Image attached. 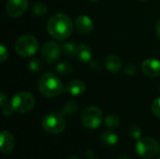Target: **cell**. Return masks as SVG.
<instances>
[{"label":"cell","instance_id":"52a82bcc","mask_svg":"<svg viewBox=\"0 0 160 159\" xmlns=\"http://www.w3.org/2000/svg\"><path fill=\"white\" fill-rule=\"evenodd\" d=\"M82 124L89 129H96L100 127L103 121V114L99 108L89 106L85 108L81 116Z\"/></svg>","mask_w":160,"mask_h":159},{"label":"cell","instance_id":"1f68e13d","mask_svg":"<svg viewBox=\"0 0 160 159\" xmlns=\"http://www.w3.org/2000/svg\"><path fill=\"white\" fill-rule=\"evenodd\" d=\"M139 1H142V2H145V1H147V0H139Z\"/></svg>","mask_w":160,"mask_h":159},{"label":"cell","instance_id":"ba28073f","mask_svg":"<svg viewBox=\"0 0 160 159\" xmlns=\"http://www.w3.org/2000/svg\"><path fill=\"white\" fill-rule=\"evenodd\" d=\"M62 48L54 42V41H48L46 42L42 49H41V58L44 62L48 64H52L58 60L61 54Z\"/></svg>","mask_w":160,"mask_h":159},{"label":"cell","instance_id":"3957f363","mask_svg":"<svg viewBox=\"0 0 160 159\" xmlns=\"http://www.w3.org/2000/svg\"><path fill=\"white\" fill-rule=\"evenodd\" d=\"M38 50V41L32 35H23L15 42L16 52L22 57H30L37 53Z\"/></svg>","mask_w":160,"mask_h":159},{"label":"cell","instance_id":"2e32d148","mask_svg":"<svg viewBox=\"0 0 160 159\" xmlns=\"http://www.w3.org/2000/svg\"><path fill=\"white\" fill-rule=\"evenodd\" d=\"M100 141L103 145L112 147L118 142V136L112 131H105L101 134Z\"/></svg>","mask_w":160,"mask_h":159},{"label":"cell","instance_id":"277c9868","mask_svg":"<svg viewBox=\"0 0 160 159\" xmlns=\"http://www.w3.org/2000/svg\"><path fill=\"white\" fill-rule=\"evenodd\" d=\"M42 127L49 134L58 135L65 130L66 120L61 113L51 112L43 117Z\"/></svg>","mask_w":160,"mask_h":159},{"label":"cell","instance_id":"603a6c76","mask_svg":"<svg viewBox=\"0 0 160 159\" xmlns=\"http://www.w3.org/2000/svg\"><path fill=\"white\" fill-rule=\"evenodd\" d=\"M28 67L32 72H39L41 70V63L38 59H32L28 63Z\"/></svg>","mask_w":160,"mask_h":159},{"label":"cell","instance_id":"9c48e42d","mask_svg":"<svg viewBox=\"0 0 160 159\" xmlns=\"http://www.w3.org/2000/svg\"><path fill=\"white\" fill-rule=\"evenodd\" d=\"M27 7H28L27 0H8L6 4L7 13L12 18H17L22 16L27 10Z\"/></svg>","mask_w":160,"mask_h":159},{"label":"cell","instance_id":"7c38bea8","mask_svg":"<svg viewBox=\"0 0 160 159\" xmlns=\"http://www.w3.org/2000/svg\"><path fill=\"white\" fill-rule=\"evenodd\" d=\"M15 146V139L13 135L6 130L1 132L0 136V150L3 154H8L13 150Z\"/></svg>","mask_w":160,"mask_h":159},{"label":"cell","instance_id":"6da1fadb","mask_svg":"<svg viewBox=\"0 0 160 159\" xmlns=\"http://www.w3.org/2000/svg\"><path fill=\"white\" fill-rule=\"evenodd\" d=\"M47 30L52 37L58 40H64L71 35L73 22L69 16L64 13H56L49 19Z\"/></svg>","mask_w":160,"mask_h":159},{"label":"cell","instance_id":"8992f818","mask_svg":"<svg viewBox=\"0 0 160 159\" xmlns=\"http://www.w3.org/2000/svg\"><path fill=\"white\" fill-rule=\"evenodd\" d=\"M14 112L24 114L31 112L36 104L35 97L29 92H20L15 95L11 100Z\"/></svg>","mask_w":160,"mask_h":159},{"label":"cell","instance_id":"44dd1931","mask_svg":"<svg viewBox=\"0 0 160 159\" xmlns=\"http://www.w3.org/2000/svg\"><path fill=\"white\" fill-rule=\"evenodd\" d=\"M32 10H33L35 15L43 16L44 14H46L48 12V7H47L46 4H44L42 2H37V3H35L33 5Z\"/></svg>","mask_w":160,"mask_h":159},{"label":"cell","instance_id":"83f0119b","mask_svg":"<svg viewBox=\"0 0 160 159\" xmlns=\"http://www.w3.org/2000/svg\"><path fill=\"white\" fill-rule=\"evenodd\" d=\"M156 31H157V35H158V38L160 39V19L158 20V22H157V25H156Z\"/></svg>","mask_w":160,"mask_h":159},{"label":"cell","instance_id":"f546056e","mask_svg":"<svg viewBox=\"0 0 160 159\" xmlns=\"http://www.w3.org/2000/svg\"><path fill=\"white\" fill-rule=\"evenodd\" d=\"M88 1H90V2H96V1H98V0H88Z\"/></svg>","mask_w":160,"mask_h":159},{"label":"cell","instance_id":"5b68a950","mask_svg":"<svg viewBox=\"0 0 160 159\" xmlns=\"http://www.w3.org/2000/svg\"><path fill=\"white\" fill-rule=\"evenodd\" d=\"M137 154L145 159H151L158 156L160 148L158 142L150 137H142L136 143Z\"/></svg>","mask_w":160,"mask_h":159},{"label":"cell","instance_id":"f1b7e54d","mask_svg":"<svg viewBox=\"0 0 160 159\" xmlns=\"http://www.w3.org/2000/svg\"><path fill=\"white\" fill-rule=\"evenodd\" d=\"M68 159H80V158H79L77 156H70V157H69Z\"/></svg>","mask_w":160,"mask_h":159},{"label":"cell","instance_id":"7402d4cb","mask_svg":"<svg viewBox=\"0 0 160 159\" xmlns=\"http://www.w3.org/2000/svg\"><path fill=\"white\" fill-rule=\"evenodd\" d=\"M120 118L115 114H110L105 118V125L108 128H116L120 125Z\"/></svg>","mask_w":160,"mask_h":159},{"label":"cell","instance_id":"5bb4252c","mask_svg":"<svg viewBox=\"0 0 160 159\" xmlns=\"http://www.w3.org/2000/svg\"><path fill=\"white\" fill-rule=\"evenodd\" d=\"M86 90L85 83L81 80L71 81L66 87V91L71 96H80Z\"/></svg>","mask_w":160,"mask_h":159},{"label":"cell","instance_id":"ac0fdd59","mask_svg":"<svg viewBox=\"0 0 160 159\" xmlns=\"http://www.w3.org/2000/svg\"><path fill=\"white\" fill-rule=\"evenodd\" d=\"M78 103L74 100H69L68 102H66V104L63 106V108L61 109L60 113L63 116H71L74 113H76V112L78 111Z\"/></svg>","mask_w":160,"mask_h":159},{"label":"cell","instance_id":"30bf717a","mask_svg":"<svg viewBox=\"0 0 160 159\" xmlns=\"http://www.w3.org/2000/svg\"><path fill=\"white\" fill-rule=\"evenodd\" d=\"M142 70L147 77H158L160 76V61L155 58H149L142 62Z\"/></svg>","mask_w":160,"mask_h":159},{"label":"cell","instance_id":"4316f807","mask_svg":"<svg viewBox=\"0 0 160 159\" xmlns=\"http://www.w3.org/2000/svg\"><path fill=\"white\" fill-rule=\"evenodd\" d=\"M8 56V52L7 48L4 45H0V60L1 62H5Z\"/></svg>","mask_w":160,"mask_h":159},{"label":"cell","instance_id":"484cf974","mask_svg":"<svg viewBox=\"0 0 160 159\" xmlns=\"http://www.w3.org/2000/svg\"><path fill=\"white\" fill-rule=\"evenodd\" d=\"M124 71H125L126 74H128L129 76H133V75H135L137 73V67H136V65L129 63L125 67Z\"/></svg>","mask_w":160,"mask_h":159},{"label":"cell","instance_id":"4fadbf2b","mask_svg":"<svg viewBox=\"0 0 160 159\" xmlns=\"http://www.w3.org/2000/svg\"><path fill=\"white\" fill-rule=\"evenodd\" d=\"M76 58L82 63L90 62L92 59V51L86 44H79L76 48L75 52Z\"/></svg>","mask_w":160,"mask_h":159},{"label":"cell","instance_id":"d6a6232c","mask_svg":"<svg viewBox=\"0 0 160 159\" xmlns=\"http://www.w3.org/2000/svg\"><path fill=\"white\" fill-rule=\"evenodd\" d=\"M158 159H160V156H159V157H158Z\"/></svg>","mask_w":160,"mask_h":159},{"label":"cell","instance_id":"d4e9b609","mask_svg":"<svg viewBox=\"0 0 160 159\" xmlns=\"http://www.w3.org/2000/svg\"><path fill=\"white\" fill-rule=\"evenodd\" d=\"M152 111H153V113L155 114V116L160 118V97L156 98L155 101L153 102Z\"/></svg>","mask_w":160,"mask_h":159},{"label":"cell","instance_id":"d6986e66","mask_svg":"<svg viewBox=\"0 0 160 159\" xmlns=\"http://www.w3.org/2000/svg\"><path fill=\"white\" fill-rule=\"evenodd\" d=\"M56 71L59 75L66 77V76H69L72 73L73 68L70 64L67 62H60L56 66Z\"/></svg>","mask_w":160,"mask_h":159},{"label":"cell","instance_id":"9a60e30c","mask_svg":"<svg viewBox=\"0 0 160 159\" xmlns=\"http://www.w3.org/2000/svg\"><path fill=\"white\" fill-rule=\"evenodd\" d=\"M105 67L107 68V70L111 71V72H117L120 70L121 67H122V62L119 56H117L116 54H109L106 57L105 60Z\"/></svg>","mask_w":160,"mask_h":159},{"label":"cell","instance_id":"7a4b0ae2","mask_svg":"<svg viewBox=\"0 0 160 159\" xmlns=\"http://www.w3.org/2000/svg\"><path fill=\"white\" fill-rule=\"evenodd\" d=\"M38 90L46 97H55L63 92L64 87L57 76L51 72H46L39 78Z\"/></svg>","mask_w":160,"mask_h":159},{"label":"cell","instance_id":"836d02e7","mask_svg":"<svg viewBox=\"0 0 160 159\" xmlns=\"http://www.w3.org/2000/svg\"><path fill=\"white\" fill-rule=\"evenodd\" d=\"M88 159H95V158H92V157H90V158H88Z\"/></svg>","mask_w":160,"mask_h":159},{"label":"cell","instance_id":"8fae6325","mask_svg":"<svg viewBox=\"0 0 160 159\" xmlns=\"http://www.w3.org/2000/svg\"><path fill=\"white\" fill-rule=\"evenodd\" d=\"M75 27L81 34H90L94 29V23L90 17L87 15H79L75 20Z\"/></svg>","mask_w":160,"mask_h":159},{"label":"cell","instance_id":"e0dca14e","mask_svg":"<svg viewBox=\"0 0 160 159\" xmlns=\"http://www.w3.org/2000/svg\"><path fill=\"white\" fill-rule=\"evenodd\" d=\"M0 107H1V112L5 116H10L14 112L12 103L8 101V97L3 92L0 94Z\"/></svg>","mask_w":160,"mask_h":159},{"label":"cell","instance_id":"cb8c5ba5","mask_svg":"<svg viewBox=\"0 0 160 159\" xmlns=\"http://www.w3.org/2000/svg\"><path fill=\"white\" fill-rule=\"evenodd\" d=\"M128 134L134 140H140L142 138V130L138 127H131L128 129Z\"/></svg>","mask_w":160,"mask_h":159},{"label":"cell","instance_id":"4dcf8cb0","mask_svg":"<svg viewBox=\"0 0 160 159\" xmlns=\"http://www.w3.org/2000/svg\"><path fill=\"white\" fill-rule=\"evenodd\" d=\"M119 159H127V157H122L121 158H119Z\"/></svg>","mask_w":160,"mask_h":159},{"label":"cell","instance_id":"ffe728a7","mask_svg":"<svg viewBox=\"0 0 160 159\" xmlns=\"http://www.w3.org/2000/svg\"><path fill=\"white\" fill-rule=\"evenodd\" d=\"M76 48H77V46H75V44L73 42L68 41L62 45V52L65 56L72 57V56H75Z\"/></svg>","mask_w":160,"mask_h":159}]
</instances>
